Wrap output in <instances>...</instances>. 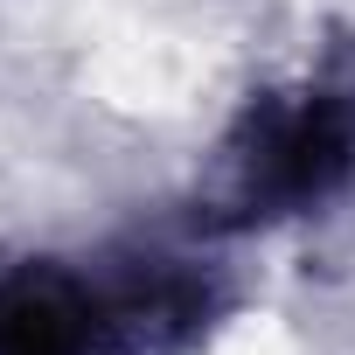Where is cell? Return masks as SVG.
Listing matches in <instances>:
<instances>
[{
	"mask_svg": "<svg viewBox=\"0 0 355 355\" xmlns=\"http://www.w3.org/2000/svg\"><path fill=\"white\" fill-rule=\"evenodd\" d=\"M355 182V42H341L313 77L244 98L196 174V223L216 237L279 230L327 209Z\"/></svg>",
	"mask_w": 355,
	"mask_h": 355,
	"instance_id": "1",
	"label": "cell"
},
{
	"mask_svg": "<svg viewBox=\"0 0 355 355\" xmlns=\"http://www.w3.org/2000/svg\"><path fill=\"white\" fill-rule=\"evenodd\" d=\"M84 272H91L112 355H196L230 313L223 272L167 244H132Z\"/></svg>",
	"mask_w": 355,
	"mask_h": 355,
	"instance_id": "2",
	"label": "cell"
},
{
	"mask_svg": "<svg viewBox=\"0 0 355 355\" xmlns=\"http://www.w3.org/2000/svg\"><path fill=\"white\" fill-rule=\"evenodd\" d=\"M0 355H112L84 265L21 258L0 272Z\"/></svg>",
	"mask_w": 355,
	"mask_h": 355,
	"instance_id": "3",
	"label": "cell"
}]
</instances>
